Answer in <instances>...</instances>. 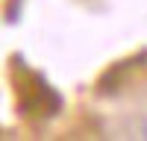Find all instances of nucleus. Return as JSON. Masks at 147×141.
Listing matches in <instances>:
<instances>
[{
  "label": "nucleus",
  "instance_id": "obj_1",
  "mask_svg": "<svg viewBox=\"0 0 147 141\" xmlns=\"http://www.w3.org/2000/svg\"><path fill=\"white\" fill-rule=\"evenodd\" d=\"M12 82H15V97H18L21 115H27V117H53L62 109L59 91L41 74L27 68L21 59H12Z\"/></svg>",
  "mask_w": 147,
  "mask_h": 141
},
{
  "label": "nucleus",
  "instance_id": "obj_2",
  "mask_svg": "<svg viewBox=\"0 0 147 141\" xmlns=\"http://www.w3.org/2000/svg\"><path fill=\"white\" fill-rule=\"evenodd\" d=\"M144 138H147V124H144Z\"/></svg>",
  "mask_w": 147,
  "mask_h": 141
}]
</instances>
